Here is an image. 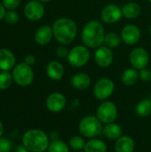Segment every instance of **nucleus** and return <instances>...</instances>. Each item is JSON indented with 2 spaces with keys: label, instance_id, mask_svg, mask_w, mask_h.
Returning <instances> with one entry per match:
<instances>
[{
  "label": "nucleus",
  "instance_id": "1",
  "mask_svg": "<svg viewBox=\"0 0 151 152\" xmlns=\"http://www.w3.org/2000/svg\"><path fill=\"white\" fill-rule=\"evenodd\" d=\"M105 35L104 27L99 20H90L82 29L81 39L86 47L97 49L104 43Z\"/></svg>",
  "mask_w": 151,
  "mask_h": 152
},
{
  "label": "nucleus",
  "instance_id": "2",
  "mask_svg": "<svg viewBox=\"0 0 151 152\" xmlns=\"http://www.w3.org/2000/svg\"><path fill=\"white\" fill-rule=\"evenodd\" d=\"M53 32L55 39L61 45H69L72 43L77 34L76 22L69 18L57 19L53 24Z\"/></svg>",
  "mask_w": 151,
  "mask_h": 152
},
{
  "label": "nucleus",
  "instance_id": "3",
  "mask_svg": "<svg viewBox=\"0 0 151 152\" xmlns=\"http://www.w3.org/2000/svg\"><path fill=\"white\" fill-rule=\"evenodd\" d=\"M49 144L47 134L40 129H30L27 131L22 137V145L31 152L45 151Z\"/></svg>",
  "mask_w": 151,
  "mask_h": 152
},
{
  "label": "nucleus",
  "instance_id": "4",
  "mask_svg": "<svg viewBox=\"0 0 151 152\" xmlns=\"http://www.w3.org/2000/svg\"><path fill=\"white\" fill-rule=\"evenodd\" d=\"M102 123L95 116L89 115L83 118L78 125L80 134L86 138H93L102 132Z\"/></svg>",
  "mask_w": 151,
  "mask_h": 152
},
{
  "label": "nucleus",
  "instance_id": "5",
  "mask_svg": "<svg viewBox=\"0 0 151 152\" xmlns=\"http://www.w3.org/2000/svg\"><path fill=\"white\" fill-rule=\"evenodd\" d=\"M13 81L20 86H29L34 79V72L31 66L25 62L17 64L12 69Z\"/></svg>",
  "mask_w": 151,
  "mask_h": 152
},
{
  "label": "nucleus",
  "instance_id": "6",
  "mask_svg": "<svg viewBox=\"0 0 151 152\" xmlns=\"http://www.w3.org/2000/svg\"><path fill=\"white\" fill-rule=\"evenodd\" d=\"M90 59V51L85 45H77L73 47L67 57L68 62L75 68H81L86 65Z\"/></svg>",
  "mask_w": 151,
  "mask_h": 152
},
{
  "label": "nucleus",
  "instance_id": "7",
  "mask_svg": "<svg viewBox=\"0 0 151 152\" xmlns=\"http://www.w3.org/2000/svg\"><path fill=\"white\" fill-rule=\"evenodd\" d=\"M96 117L105 125L115 122L117 117V108L116 104L110 101L103 102L97 109Z\"/></svg>",
  "mask_w": 151,
  "mask_h": 152
},
{
  "label": "nucleus",
  "instance_id": "8",
  "mask_svg": "<svg viewBox=\"0 0 151 152\" xmlns=\"http://www.w3.org/2000/svg\"><path fill=\"white\" fill-rule=\"evenodd\" d=\"M114 90V82L110 78L102 77L95 83L93 87V94L98 100L105 101L113 94Z\"/></svg>",
  "mask_w": 151,
  "mask_h": 152
},
{
  "label": "nucleus",
  "instance_id": "9",
  "mask_svg": "<svg viewBox=\"0 0 151 152\" xmlns=\"http://www.w3.org/2000/svg\"><path fill=\"white\" fill-rule=\"evenodd\" d=\"M130 62L137 70H142L145 69L150 62V54L144 48L136 47L130 53Z\"/></svg>",
  "mask_w": 151,
  "mask_h": 152
},
{
  "label": "nucleus",
  "instance_id": "10",
  "mask_svg": "<svg viewBox=\"0 0 151 152\" xmlns=\"http://www.w3.org/2000/svg\"><path fill=\"white\" fill-rule=\"evenodd\" d=\"M44 6L42 2L37 0L29 1L26 4L24 7V14L25 16L32 21L39 20L44 15Z\"/></svg>",
  "mask_w": 151,
  "mask_h": 152
},
{
  "label": "nucleus",
  "instance_id": "11",
  "mask_svg": "<svg viewBox=\"0 0 151 152\" xmlns=\"http://www.w3.org/2000/svg\"><path fill=\"white\" fill-rule=\"evenodd\" d=\"M122 16V9L115 4H107L106 6L103 7L101 12V20L107 24L117 23Z\"/></svg>",
  "mask_w": 151,
  "mask_h": 152
},
{
  "label": "nucleus",
  "instance_id": "12",
  "mask_svg": "<svg viewBox=\"0 0 151 152\" xmlns=\"http://www.w3.org/2000/svg\"><path fill=\"white\" fill-rule=\"evenodd\" d=\"M94 61L99 67L108 68L112 64L114 61V53L110 48L105 45H101L95 50Z\"/></svg>",
  "mask_w": 151,
  "mask_h": 152
},
{
  "label": "nucleus",
  "instance_id": "13",
  "mask_svg": "<svg viewBox=\"0 0 151 152\" xmlns=\"http://www.w3.org/2000/svg\"><path fill=\"white\" fill-rule=\"evenodd\" d=\"M120 36L125 44L128 45H133L138 43L141 38V30L136 25L128 24L123 28Z\"/></svg>",
  "mask_w": 151,
  "mask_h": 152
},
{
  "label": "nucleus",
  "instance_id": "14",
  "mask_svg": "<svg viewBox=\"0 0 151 152\" xmlns=\"http://www.w3.org/2000/svg\"><path fill=\"white\" fill-rule=\"evenodd\" d=\"M67 103L66 97L61 93H53L46 99V108L53 113H58L63 110Z\"/></svg>",
  "mask_w": 151,
  "mask_h": 152
},
{
  "label": "nucleus",
  "instance_id": "15",
  "mask_svg": "<svg viewBox=\"0 0 151 152\" xmlns=\"http://www.w3.org/2000/svg\"><path fill=\"white\" fill-rule=\"evenodd\" d=\"M53 37V28L48 25L39 27L35 33V41L39 45H48Z\"/></svg>",
  "mask_w": 151,
  "mask_h": 152
},
{
  "label": "nucleus",
  "instance_id": "16",
  "mask_svg": "<svg viewBox=\"0 0 151 152\" xmlns=\"http://www.w3.org/2000/svg\"><path fill=\"white\" fill-rule=\"evenodd\" d=\"M15 56L6 48H0V69L2 71H9L14 67Z\"/></svg>",
  "mask_w": 151,
  "mask_h": 152
},
{
  "label": "nucleus",
  "instance_id": "17",
  "mask_svg": "<svg viewBox=\"0 0 151 152\" xmlns=\"http://www.w3.org/2000/svg\"><path fill=\"white\" fill-rule=\"evenodd\" d=\"M65 69L63 65L58 61H52L47 64L46 74L48 77L53 81L60 80L64 75Z\"/></svg>",
  "mask_w": 151,
  "mask_h": 152
},
{
  "label": "nucleus",
  "instance_id": "18",
  "mask_svg": "<svg viewBox=\"0 0 151 152\" xmlns=\"http://www.w3.org/2000/svg\"><path fill=\"white\" fill-rule=\"evenodd\" d=\"M91 77L88 74L84 72H79L75 74L71 78V85L75 89L85 90L91 85Z\"/></svg>",
  "mask_w": 151,
  "mask_h": 152
},
{
  "label": "nucleus",
  "instance_id": "19",
  "mask_svg": "<svg viewBox=\"0 0 151 152\" xmlns=\"http://www.w3.org/2000/svg\"><path fill=\"white\" fill-rule=\"evenodd\" d=\"M135 149V142L133 139L127 135H122L116 141V152H133Z\"/></svg>",
  "mask_w": 151,
  "mask_h": 152
},
{
  "label": "nucleus",
  "instance_id": "20",
  "mask_svg": "<svg viewBox=\"0 0 151 152\" xmlns=\"http://www.w3.org/2000/svg\"><path fill=\"white\" fill-rule=\"evenodd\" d=\"M122 133H123L122 127L115 122L106 124L103 128L104 135L109 140H111V141H114V140L117 141L118 138H120L122 136Z\"/></svg>",
  "mask_w": 151,
  "mask_h": 152
},
{
  "label": "nucleus",
  "instance_id": "21",
  "mask_svg": "<svg viewBox=\"0 0 151 152\" xmlns=\"http://www.w3.org/2000/svg\"><path fill=\"white\" fill-rule=\"evenodd\" d=\"M142 12L141 5L135 2H130L125 4L122 7V13L123 16L125 17L126 19H136L137 17L140 16Z\"/></svg>",
  "mask_w": 151,
  "mask_h": 152
},
{
  "label": "nucleus",
  "instance_id": "22",
  "mask_svg": "<svg viewBox=\"0 0 151 152\" xmlns=\"http://www.w3.org/2000/svg\"><path fill=\"white\" fill-rule=\"evenodd\" d=\"M140 78V75L134 68L133 69H126L121 76L122 83L127 86H132L135 85Z\"/></svg>",
  "mask_w": 151,
  "mask_h": 152
},
{
  "label": "nucleus",
  "instance_id": "23",
  "mask_svg": "<svg viewBox=\"0 0 151 152\" xmlns=\"http://www.w3.org/2000/svg\"><path fill=\"white\" fill-rule=\"evenodd\" d=\"M107 144L100 139H91L86 142L85 152H107Z\"/></svg>",
  "mask_w": 151,
  "mask_h": 152
},
{
  "label": "nucleus",
  "instance_id": "24",
  "mask_svg": "<svg viewBox=\"0 0 151 152\" xmlns=\"http://www.w3.org/2000/svg\"><path fill=\"white\" fill-rule=\"evenodd\" d=\"M136 114L141 118H147L151 114V100L144 99L138 102L135 107Z\"/></svg>",
  "mask_w": 151,
  "mask_h": 152
},
{
  "label": "nucleus",
  "instance_id": "25",
  "mask_svg": "<svg viewBox=\"0 0 151 152\" xmlns=\"http://www.w3.org/2000/svg\"><path fill=\"white\" fill-rule=\"evenodd\" d=\"M121 36L117 35L115 32H109L107 33L105 35L104 37V45L112 49V48H116L120 44H121Z\"/></svg>",
  "mask_w": 151,
  "mask_h": 152
},
{
  "label": "nucleus",
  "instance_id": "26",
  "mask_svg": "<svg viewBox=\"0 0 151 152\" xmlns=\"http://www.w3.org/2000/svg\"><path fill=\"white\" fill-rule=\"evenodd\" d=\"M49 152H69V146L61 140L53 141L48 147Z\"/></svg>",
  "mask_w": 151,
  "mask_h": 152
},
{
  "label": "nucleus",
  "instance_id": "27",
  "mask_svg": "<svg viewBox=\"0 0 151 152\" xmlns=\"http://www.w3.org/2000/svg\"><path fill=\"white\" fill-rule=\"evenodd\" d=\"M85 144H86V142L84 139V137L79 136V135H75L71 137L69 140V147L72 150L77 151L84 150L85 147Z\"/></svg>",
  "mask_w": 151,
  "mask_h": 152
},
{
  "label": "nucleus",
  "instance_id": "28",
  "mask_svg": "<svg viewBox=\"0 0 151 152\" xmlns=\"http://www.w3.org/2000/svg\"><path fill=\"white\" fill-rule=\"evenodd\" d=\"M12 75L9 71H2L0 73V90L8 89L12 83Z\"/></svg>",
  "mask_w": 151,
  "mask_h": 152
},
{
  "label": "nucleus",
  "instance_id": "29",
  "mask_svg": "<svg viewBox=\"0 0 151 152\" xmlns=\"http://www.w3.org/2000/svg\"><path fill=\"white\" fill-rule=\"evenodd\" d=\"M4 19L9 24H15L19 20V15L13 10H9L8 12H5V15H4Z\"/></svg>",
  "mask_w": 151,
  "mask_h": 152
},
{
  "label": "nucleus",
  "instance_id": "30",
  "mask_svg": "<svg viewBox=\"0 0 151 152\" xmlns=\"http://www.w3.org/2000/svg\"><path fill=\"white\" fill-rule=\"evenodd\" d=\"M12 150V142L4 137L0 136V152H10Z\"/></svg>",
  "mask_w": 151,
  "mask_h": 152
},
{
  "label": "nucleus",
  "instance_id": "31",
  "mask_svg": "<svg viewBox=\"0 0 151 152\" xmlns=\"http://www.w3.org/2000/svg\"><path fill=\"white\" fill-rule=\"evenodd\" d=\"M2 4H4V6L8 9V10H14L16 9L20 4V0H3Z\"/></svg>",
  "mask_w": 151,
  "mask_h": 152
},
{
  "label": "nucleus",
  "instance_id": "32",
  "mask_svg": "<svg viewBox=\"0 0 151 152\" xmlns=\"http://www.w3.org/2000/svg\"><path fill=\"white\" fill-rule=\"evenodd\" d=\"M69 51L68 50V48L64 45H60L57 47L56 49V56L60 59H63V58H67L68 55H69Z\"/></svg>",
  "mask_w": 151,
  "mask_h": 152
},
{
  "label": "nucleus",
  "instance_id": "33",
  "mask_svg": "<svg viewBox=\"0 0 151 152\" xmlns=\"http://www.w3.org/2000/svg\"><path fill=\"white\" fill-rule=\"evenodd\" d=\"M140 79L143 82H150L151 81V70L145 68L142 70H140Z\"/></svg>",
  "mask_w": 151,
  "mask_h": 152
},
{
  "label": "nucleus",
  "instance_id": "34",
  "mask_svg": "<svg viewBox=\"0 0 151 152\" xmlns=\"http://www.w3.org/2000/svg\"><path fill=\"white\" fill-rule=\"evenodd\" d=\"M24 62L27 63L29 66H33L36 63V57L33 54H28L25 57L24 59Z\"/></svg>",
  "mask_w": 151,
  "mask_h": 152
},
{
  "label": "nucleus",
  "instance_id": "35",
  "mask_svg": "<svg viewBox=\"0 0 151 152\" xmlns=\"http://www.w3.org/2000/svg\"><path fill=\"white\" fill-rule=\"evenodd\" d=\"M14 152H29V151L24 145H19L15 148Z\"/></svg>",
  "mask_w": 151,
  "mask_h": 152
},
{
  "label": "nucleus",
  "instance_id": "36",
  "mask_svg": "<svg viewBox=\"0 0 151 152\" xmlns=\"http://www.w3.org/2000/svg\"><path fill=\"white\" fill-rule=\"evenodd\" d=\"M5 12H5V7L4 6V4L2 3H0V20L4 18Z\"/></svg>",
  "mask_w": 151,
  "mask_h": 152
},
{
  "label": "nucleus",
  "instance_id": "37",
  "mask_svg": "<svg viewBox=\"0 0 151 152\" xmlns=\"http://www.w3.org/2000/svg\"><path fill=\"white\" fill-rule=\"evenodd\" d=\"M3 133H4V126H3L2 122L0 121V136H2Z\"/></svg>",
  "mask_w": 151,
  "mask_h": 152
},
{
  "label": "nucleus",
  "instance_id": "38",
  "mask_svg": "<svg viewBox=\"0 0 151 152\" xmlns=\"http://www.w3.org/2000/svg\"><path fill=\"white\" fill-rule=\"evenodd\" d=\"M37 1L42 2V3H47V2H50V1H52V0H37Z\"/></svg>",
  "mask_w": 151,
  "mask_h": 152
},
{
  "label": "nucleus",
  "instance_id": "39",
  "mask_svg": "<svg viewBox=\"0 0 151 152\" xmlns=\"http://www.w3.org/2000/svg\"><path fill=\"white\" fill-rule=\"evenodd\" d=\"M150 36H151V26H150Z\"/></svg>",
  "mask_w": 151,
  "mask_h": 152
},
{
  "label": "nucleus",
  "instance_id": "40",
  "mask_svg": "<svg viewBox=\"0 0 151 152\" xmlns=\"http://www.w3.org/2000/svg\"><path fill=\"white\" fill-rule=\"evenodd\" d=\"M149 2H150V4H151V0H149Z\"/></svg>",
  "mask_w": 151,
  "mask_h": 152
},
{
  "label": "nucleus",
  "instance_id": "41",
  "mask_svg": "<svg viewBox=\"0 0 151 152\" xmlns=\"http://www.w3.org/2000/svg\"><path fill=\"white\" fill-rule=\"evenodd\" d=\"M77 152H82V151H77ZM84 152H85V151H84Z\"/></svg>",
  "mask_w": 151,
  "mask_h": 152
}]
</instances>
